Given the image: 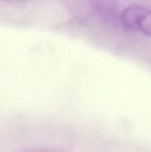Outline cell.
I'll return each instance as SVG.
<instances>
[{"mask_svg":"<svg viewBox=\"0 0 151 152\" xmlns=\"http://www.w3.org/2000/svg\"><path fill=\"white\" fill-rule=\"evenodd\" d=\"M95 12L101 15L103 19L109 21L120 22V17L122 11L120 12L117 8V3L114 2H94Z\"/></svg>","mask_w":151,"mask_h":152,"instance_id":"cell-2","label":"cell"},{"mask_svg":"<svg viewBox=\"0 0 151 152\" xmlns=\"http://www.w3.org/2000/svg\"><path fill=\"white\" fill-rule=\"evenodd\" d=\"M120 23L130 31H141L151 37V7L141 4L126 6L121 13Z\"/></svg>","mask_w":151,"mask_h":152,"instance_id":"cell-1","label":"cell"}]
</instances>
